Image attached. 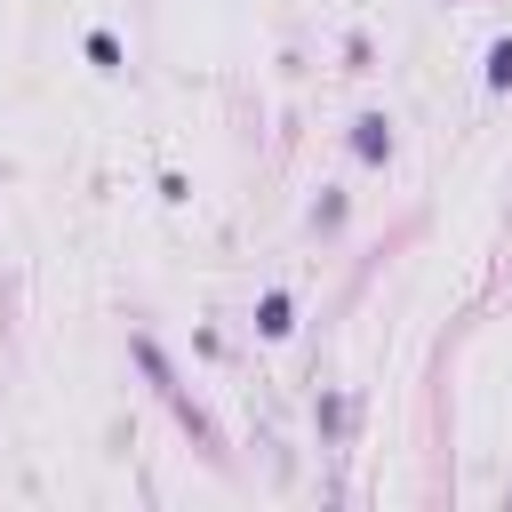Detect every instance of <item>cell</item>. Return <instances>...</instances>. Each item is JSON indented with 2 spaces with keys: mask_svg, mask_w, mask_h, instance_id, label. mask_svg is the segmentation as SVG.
I'll list each match as a JSON object with an SVG mask.
<instances>
[{
  "mask_svg": "<svg viewBox=\"0 0 512 512\" xmlns=\"http://www.w3.org/2000/svg\"><path fill=\"white\" fill-rule=\"evenodd\" d=\"M128 352H136V368H144V376H152V384H160V400H168V408H176V416H184V424H192V432H200V440H208V424H200V408H192V400H184V384H176V368H168V352H160V344H152V336H144V328H136V336H128Z\"/></svg>",
  "mask_w": 512,
  "mask_h": 512,
  "instance_id": "6da1fadb",
  "label": "cell"
},
{
  "mask_svg": "<svg viewBox=\"0 0 512 512\" xmlns=\"http://www.w3.org/2000/svg\"><path fill=\"white\" fill-rule=\"evenodd\" d=\"M352 160H368V168L392 160V120H384V112H360V120H352Z\"/></svg>",
  "mask_w": 512,
  "mask_h": 512,
  "instance_id": "7a4b0ae2",
  "label": "cell"
},
{
  "mask_svg": "<svg viewBox=\"0 0 512 512\" xmlns=\"http://www.w3.org/2000/svg\"><path fill=\"white\" fill-rule=\"evenodd\" d=\"M288 328H296V296H288V288H264V296H256V336L280 344Z\"/></svg>",
  "mask_w": 512,
  "mask_h": 512,
  "instance_id": "3957f363",
  "label": "cell"
},
{
  "mask_svg": "<svg viewBox=\"0 0 512 512\" xmlns=\"http://www.w3.org/2000/svg\"><path fill=\"white\" fill-rule=\"evenodd\" d=\"M88 64H96V72H120V40H112V32H88Z\"/></svg>",
  "mask_w": 512,
  "mask_h": 512,
  "instance_id": "277c9868",
  "label": "cell"
},
{
  "mask_svg": "<svg viewBox=\"0 0 512 512\" xmlns=\"http://www.w3.org/2000/svg\"><path fill=\"white\" fill-rule=\"evenodd\" d=\"M488 88H496V96L512 88V40H496V48H488Z\"/></svg>",
  "mask_w": 512,
  "mask_h": 512,
  "instance_id": "5b68a950",
  "label": "cell"
}]
</instances>
